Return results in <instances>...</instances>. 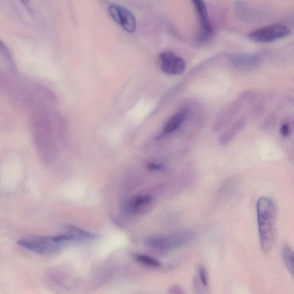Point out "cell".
<instances>
[{
	"label": "cell",
	"instance_id": "obj_11",
	"mask_svg": "<svg viewBox=\"0 0 294 294\" xmlns=\"http://www.w3.org/2000/svg\"><path fill=\"white\" fill-rule=\"evenodd\" d=\"M152 200L153 198L149 195L137 196L131 201L130 207L134 211L138 210L140 207L147 206Z\"/></svg>",
	"mask_w": 294,
	"mask_h": 294
},
{
	"label": "cell",
	"instance_id": "obj_7",
	"mask_svg": "<svg viewBox=\"0 0 294 294\" xmlns=\"http://www.w3.org/2000/svg\"><path fill=\"white\" fill-rule=\"evenodd\" d=\"M195 9L199 17L201 32L200 37L198 40L200 44H204L209 41L212 36L213 29L211 25L209 15H208L206 6L203 0H191Z\"/></svg>",
	"mask_w": 294,
	"mask_h": 294
},
{
	"label": "cell",
	"instance_id": "obj_13",
	"mask_svg": "<svg viewBox=\"0 0 294 294\" xmlns=\"http://www.w3.org/2000/svg\"><path fill=\"white\" fill-rule=\"evenodd\" d=\"M135 257L138 262L143 264L144 266L153 267V268H158V267L161 266V263L159 261L153 258V257L150 256L143 255V254H136L135 255Z\"/></svg>",
	"mask_w": 294,
	"mask_h": 294
},
{
	"label": "cell",
	"instance_id": "obj_8",
	"mask_svg": "<svg viewBox=\"0 0 294 294\" xmlns=\"http://www.w3.org/2000/svg\"><path fill=\"white\" fill-rule=\"evenodd\" d=\"M187 112L186 110L181 111L174 114L167 121L164 125V132L170 134L176 131L186 118Z\"/></svg>",
	"mask_w": 294,
	"mask_h": 294
},
{
	"label": "cell",
	"instance_id": "obj_3",
	"mask_svg": "<svg viewBox=\"0 0 294 294\" xmlns=\"http://www.w3.org/2000/svg\"><path fill=\"white\" fill-rule=\"evenodd\" d=\"M19 246L25 249L41 255H52L60 252L64 244L59 243L53 237H34L32 239H24L18 242Z\"/></svg>",
	"mask_w": 294,
	"mask_h": 294
},
{
	"label": "cell",
	"instance_id": "obj_1",
	"mask_svg": "<svg viewBox=\"0 0 294 294\" xmlns=\"http://www.w3.org/2000/svg\"><path fill=\"white\" fill-rule=\"evenodd\" d=\"M257 222L261 247L264 253L272 249L276 236V210L270 198L260 197L257 204Z\"/></svg>",
	"mask_w": 294,
	"mask_h": 294
},
{
	"label": "cell",
	"instance_id": "obj_14",
	"mask_svg": "<svg viewBox=\"0 0 294 294\" xmlns=\"http://www.w3.org/2000/svg\"><path fill=\"white\" fill-rule=\"evenodd\" d=\"M257 59L254 57H249V56H237L234 58V61L237 65L242 66L243 68H248L250 64H255Z\"/></svg>",
	"mask_w": 294,
	"mask_h": 294
},
{
	"label": "cell",
	"instance_id": "obj_10",
	"mask_svg": "<svg viewBox=\"0 0 294 294\" xmlns=\"http://www.w3.org/2000/svg\"><path fill=\"white\" fill-rule=\"evenodd\" d=\"M246 121L244 118H240L229 131L225 132L220 137V143L226 145L229 143L234 136L242 130L245 125Z\"/></svg>",
	"mask_w": 294,
	"mask_h": 294
},
{
	"label": "cell",
	"instance_id": "obj_5",
	"mask_svg": "<svg viewBox=\"0 0 294 294\" xmlns=\"http://www.w3.org/2000/svg\"><path fill=\"white\" fill-rule=\"evenodd\" d=\"M161 70L169 75H181L186 70L184 59L170 51L161 52L158 57Z\"/></svg>",
	"mask_w": 294,
	"mask_h": 294
},
{
	"label": "cell",
	"instance_id": "obj_9",
	"mask_svg": "<svg viewBox=\"0 0 294 294\" xmlns=\"http://www.w3.org/2000/svg\"><path fill=\"white\" fill-rule=\"evenodd\" d=\"M68 233L70 234L74 242L92 240L97 239L99 237L97 234L88 232L74 226H69Z\"/></svg>",
	"mask_w": 294,
	"mask_h": 294
},
{
	"label": "cell",
	"instance_id": "obj_6",
	"mask_svg": "<svg viewBox=\"0 0 294 294\" xmlns=\"http://www.w3.org/2000/svg\"><path fill=\"white\" fill-rule=\"evenodd\" d=\"M109 12L112 19L125 31L130 33L136 31V19L128 9L120 5L112 4L109 7Z\"/></svg>",
	"mask_w": 294,
	"mask_h": 294
},
{
	"label": "cell",
	"instance_id": "obj_12",
	"mask_svg": "<svg viewBox=\"0 0 294 294\" xmlns=\"http://www.w3.org/2000/svg\"><path fill=\"white\" fill-rule=\"evenodd\" d=\"M284 263L289 271L293 275L294 273V255L293 250L289 246H285L283 249L282 253Z\"/></svg>",
	"mask_w": 294,
	"mask_h": 294
},
{
	"label": "cell",
	"instance_id": "obj_4",
	"mask_svg": "<svg viewBox=\"0 0 294 294\" xmlns=\"http://www.w3.org/2000/svg\"><path fill=\"white\" fill-rule=\"evenodd\" d=\"M292 34L288 26L282 24H273L256 29L249 34V38L253 42L269 44L288 36Z\"/></svg>",
	"mask_w": 294,
	"mask_h": 294
},
{
	"label": "cell",
	"instance_id": "obj_2",
	"mask_svg": "<svg viewBox=\"0 0 294 294\" xmlns=\"http://www.w3.org/2000/svg\"><path fill=\"white\" fill-rule=\"evenodd\" d=\"M192 237L190 231L181 230L167 236L150 237L145 240V244L152 249L168 252L187 245Z\"/></svg>",
	"mask_w": 294,
	"mask_h": 294
},
{
	"label": "cell",
	"instance_id": "obj_18",
	"mask_svg": "<svg viewBox=\"0 0 294 294\" xmlns=\"http://www.w3.org/2000/svg\"><path fill=\"white\" fill-rule=\"evenodd\" d=\"M163 166L160 164L149 163L148 164V168L150 170H160L163 169Z\"/></svg>",
	"mask_w": 294,
	"mask_h": 294
},
{
	"label": "cell",
	"instance_id": "obj_16",
	"mask_svg": "<svg viewBox=\"0 0 294 294\" xmlns=\"http://www.w3.org/2000/svg\"><path fill=\"white\" fill-rule=\"evenodd\" d=\"M198 280H199L201 286L204 288H207L208 287V276L206 270L203 266H201L198 269Z\"/></svg>",
	"mask_w": 294,
	"mask_h": 294
},
{
	"label": "cell",
	"instance_id": "obj_19",
	"mask_svg": "<svg viewBox=\"0 0 294 294\" xmlns=\"http://www.w3.org/2000/svg\"><path fill=\"white\" fill-rule=\"evenodd\" d=\"M171 294H183L184 292L181 287L178 285L172 286L170 289Z\"/></svg>",
	"mask_w": 294,
	"mask_h": 294
},
{
	"label": "cell",
	"instance_id": "obj_15",
	"mask_svg": "<svg viewBox=\"0 0 294 294\" xmlns=\"http://www.w3.org/2000/svg\"><path fill=\"white\" fill-rule=\"evenodd\" d=\"M0 53H1V54L5 57L6 60L8 61L10 66H11V70L12 71H15V66L13 65V62L11 53H10L8 48L6 47V46L1 40H0Z\"/></svg>",
	"mask_w": 294,
	"mask_h": 294
},
{
	"label": "cell",
	"instance_id": "obj_17",
	"mask_svg": "<svg viewBox=\"0 0 294 294\" xmlns=\"http://www.w3.org/2000/svg\"><path fill=\"white\" fill-rule=\"evenodd\" d=\"M280 133L283 137H287L290 134V128L288 125L284 124L280 128Z\"/></svg>",
	"mask_w": 294,
	"mask_h": 294
}]
</instances>
